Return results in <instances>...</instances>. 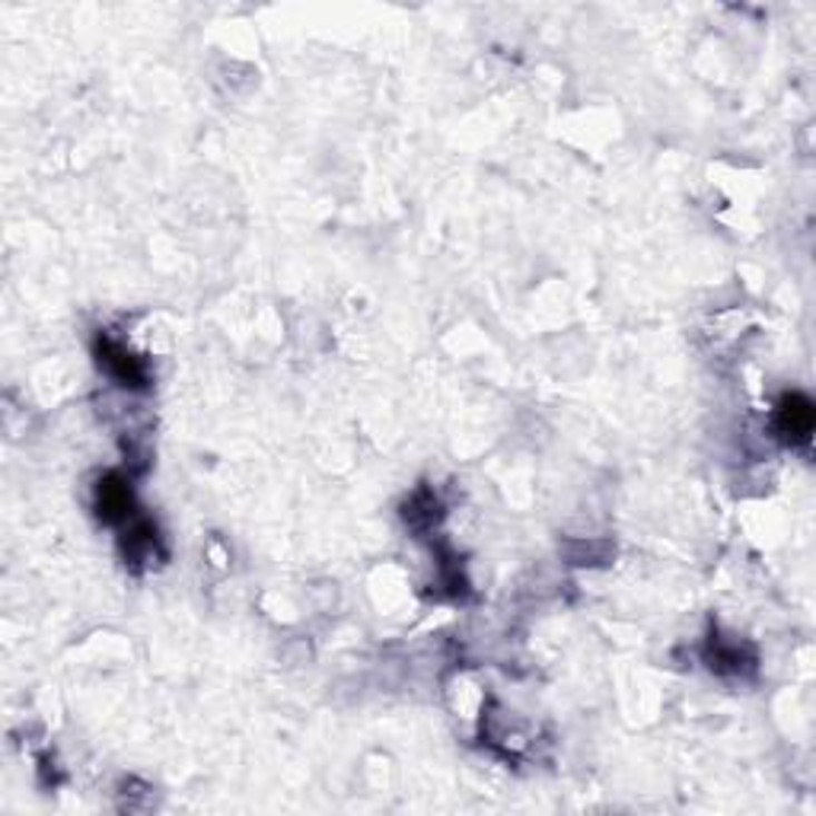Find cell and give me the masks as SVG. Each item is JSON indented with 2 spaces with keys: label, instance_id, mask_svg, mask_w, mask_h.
Returning <instances> with one entry per match:
<instances>
[{
  "label": "cell",
  "instance_id": "obj_4",
  "mask_svg": "<svg viewBox=\"0 0 816 816\" xmlns=\"http://www.w3.org/2000/svg\"><path fill=\"white\" fill-rule=\"evenodd\" d=\"M708 663H711V670H718V674H740V667H744L740 645H727L721 638H711V641H708Z\"/></svg>",
  "mask_w": 816,
  "mask_h": 816
},
{
  "label": "cell",
  "instance_id": "obj_2",
  "mask_svg": "<svg viewBox=\"0 0 816 816\" xmlns=\"http://www.w3.org/2000/svg\"><path fill=\"white\" fill-rule=\"evenodd\" d=\"M96 357H99V364L116 376L121 386H135V390L147 386V367H144V361L135 357L121 342H112L109 335L96 338Z\"/></svg>",
  "mask_w": 816,
  "mask_h": 816
},
{
  "label": "cell",
  "instance_id": "obj_3",
  "mask_svg": "<svg viewBox=\"0 0 816 816\" xmlns=\"http://www.w3.org/2000/svg\"><path fill=\"white\" fill-rule=\"evenodd\" d=\"M96 511L109 523H121L135 513V501H131V485L121 475H106L96 489Z\"/></svg>",
  "mask_w": 816,
  "mask_h": 816
},
{
  "label": "cell",
  "instance_id": "obj_1",
  "mask_svg": "<svg viewBox=\"0 0 816 816\" xmlns=\"http://www.w3.org/2000/svg\"><path fill=\"white\" fill-rule=\"evenodd\" d=\"M814 402L804 396V393H788V396L778 402V412H775V427L785 441L792 446H804L810 443L814 434Z\"/></svg>",
  "mask_w": 816,
  "mask_h": 816
}]
</instances>
